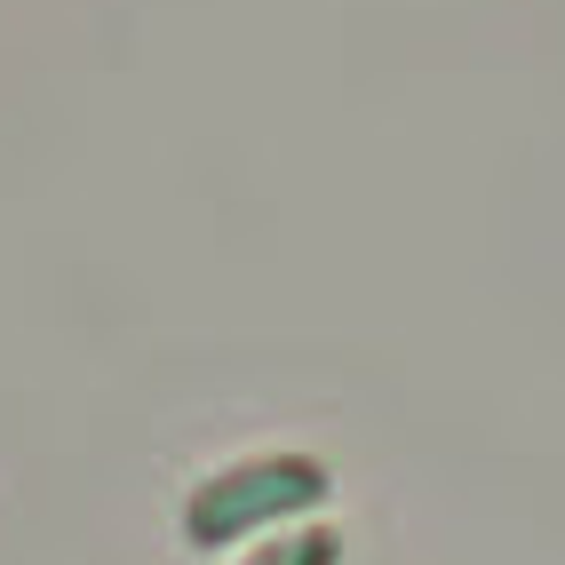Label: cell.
<instances>
[{
    "mask_svg": "<svg viewBox=\"0 0 565 565\" xmlns=\"http://www.w3.org/2000/svg\"><path fill=\"white\" fill-rule=\"evenodd\" d=\"M327 462L319 455H247L207 470L183 494V542L192 550H232V542H263L271 525L303 518L327 502Z\"/></svg>",
    "mask_w": 565,
    "mask_h": 565,
    "instance_id": "obj_1",
    "label": "cell"
},
{
    "mask_svg": "<svg viewBox=\"0 0 565 565\" xmlns=\"http://www.w3.org/2000/svg\"><path fill=\"white\" fill-rule=\"evenodd\" d=\"M239 565H343V534H327V525H303V534H263L255 557Z\"/></svg>",
    "mask_w": 565,
    "mask_h": 565,
    "instance_id": "obj_2",
    "label": "cell"
}]
</instances>
